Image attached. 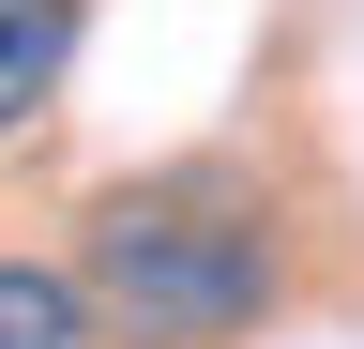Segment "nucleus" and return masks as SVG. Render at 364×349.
Here are the masks:
<instances>
[{
    "mask_svg": "<svg viewBox=\"0 0 364 349\" xmlns=\"http://www.w3.org/2000/svg\"><path fill=\"white\" fill-rule=\"evenodd\" d=\"M76 289H91V334H136V349H228V334L273 319L289 243H273V198H258L228 152H182V167H136V183L91 198Z\"/></svg>",
    "mask_w": 364,
    "mask_h": 349,
    "instance_id": "nucleus-1",
    "label": "nucleus"
},
{
    "mask_svg": "<svg viewBox=\"0 0 364 349\" xmlns=\"http://www.w3.org/2000/svg\"><path fill=\"white\" fill-rule=\"evenodd\" d=\"M76 31H91V0H0V137H31V122L61 107Z\"/></svg>",
    "mask_w": 364,
    "mask_h": 349,
    "instance_id": "nucleus-2",
    "label": "nucleus"
},
{
    "mask_svg": "<svg viewBox=\"0 0 364 349\" xmlns=\"http://www.w3.org/2000/svg\"><path fill=\"white\" fill-rule=\"evenodd\" d=\"M0 349H91V289L61 258H0Z\"/></svg>",
    "mask_w": 364,
    "mask_h": 349,
    "instance_id": "nucleus-3",
    "label": "nucleus"
}]
</instances>
